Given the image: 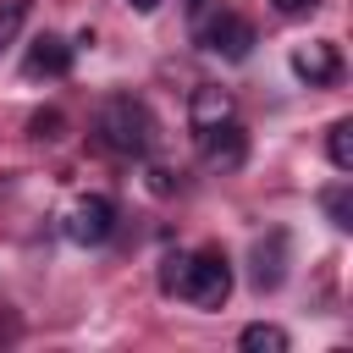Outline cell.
<instances>
[{"label": "cell", "instance_id": "cell-18", "mask_svg": "<svg viewBox=\"0 0 353 353\" xmlns=\"http://www.w3.org/2000/svg\"><path fill=\"white\" fill-rule=\"evenodd\" d=\"M215 6H221V0H188V22H204Z\"/></svg>", "mask_w": 353, "mask_h": 353}, {"label": "cell", "instance_id": "cell-15", "mask_svg": "<svg viewBox=\"0 0 353 353\" xmlns=\"http://www.w3.org/2000/svg\"><path fill=\"white\" fill-rule=\"evenodd\" d=\"M188 259H193V254H165V259H160V292H165V298H176V292H182Z\"/></svg>", "mask_w": 353, "mask_h": 353}, {"label": "cell", "instance_id": "cell-3", "mask_svg": "<svg viewBox=\"0 0 353 353\" xmlns=\"http://www.w3.org/2000/svg\"><path fill=\"white\" fill-rule=\"evenodd\" d=\"M176 298H188V303H199V309H221V303L232 298V265H226V254H221V248L193 254Z\"/></svg>", "mask_w": 353, "mask_h": 353}, {"label": "cell", "instance_id": "cell-5", "mask_svg": "<svg viewBox=\"0 0 353 353\" xmlns=\"http://www.w3.org/2000/svg\"><path fill=\"white\" fill-rule=\"evenodd\" d=\"M292 77L309 83V88L336 83V77H342V55H336V44H331V39H309V44H298V50H292Z\"/></svg>", "mask_w": 353, "mask_h": 353}, {"label": "cell", "instance_id": "cell-2", "mask_svg": "<svg viewBox=\"0 0 353 353\" xmlns=\"http://www.w3.org/2000/svg\"><path fill=\"white\" fill-rule=\"evenodd\" d=\"M193 44L210 50V55H226V61H248V50H254V22L215 6L204 22H193Z\"/></svg>", "mask_w": 353, "mask_h": 353}, {"label": "cell", "instance_id": "cell-10", "mask_svg": "<svg viewBox=\"0 0 353 353\" xmlns=\"http://www.w3.org/2000/svg\"><path fill=\"white\" fill-rule=\"evenodd\" d=\"M237 347H243V353H287V331L270 325V320H254V325H243Z\"/></svg>", "mask_w": 353, "mask_h": 353}, {"label": "cell", "instance_id": "cell-7", "mask_svg": "<svg viewBox=\"0 0 353 353\" xmlns=\"http://www.w3.org/2000/svg\"><path fill=\"white\" fill-rule=\"evenodd\" d=\"M72 50H77V44H66L61 33H39V39L28 44V55H22V72H28V77H66V72H72Z\"/></svg>", "mask_w": 353, "mask_h": 353}, {"label": "cell", "instance_id": "cell-6", "mask_svg": "<svg viewBox=\"0 0 353 353\" xmlns=\"http://www.w3.org/2000/svg\"><path fill=\"white\" fill-rule=\"evenodd\" d=\"M199 143H204V160H210L215 171H237V165L248 160V132L237 127V116L221 121V127H210V132H199Z\"/></svg>", "mask_w": 353, "mask_h": 353}, {"label": "cell", "instance_id": "cell-19", "mask_svg": "<svg viewBox=\"0 0 353 353\" xmlns=\"http://www.w3.org/2000/svg\"><path fill=\"white\" fill-rule=\"evenodd\" d=\"M127 6H132V11H143V17H149V11H160V6H165V0H127Z\"/></svg>", "mask_w": 353, "mask_h": 353}, {"label": "cell", "instance_id": "cell-14", "mask_svg": "<svg viewBox=\"0 0 353 353\" xmlns=\"http://www.w3.org/2000/svg\"><path fill=\"white\" fill-rule=\"evenodd\" d=\"M28 132H33L39 143H55V138H66V116H61V110H33Z\"/></svg>", "mask_w": 353, "mask_h": 353}, {"label": "cell", "instance_id": "cell-13", "mask_svg": "<svg viewBox=\"0 0 353 353\" xmlns=\"http://www.w3.org/2000/svg\"><path fill=\"white\" fill-rule=\"evenodd\" d=\"M28 11H33V0H0V50H6V44H17V33H22Z\"/></svg>", "mask_w": 353, "mask_h": 353}, {"label": "cell", "instance_id": "cell-12", "mask_svg": "<svg viewBox=\"0 0 353 353\" xmlns=\"http://www.w3.org/2000/svg\"><path fill=\"white\" fill-rule=\"evenodd\" d=\"M320 204H325V215H331V226H336V232H347V226H353V188H347V182H331V188L320 193Z\"/></svg>", "mask_w": 353, "mask_h": 353}, {"label": "cell", "instance_id": "cell-17", "mask_svg": "<svg viewBox=\"0 0 353 353\" xmlns=\"http://www.w3.org/2000/svg\"><path fill=\"white\" fill-rule=\"evenodd\" d=\"M314 6H320V0H276L281 17H303V11H314Z\"/></svg>", "mask_w": 353, "mask_h": 353}, {"label": "cell", "instance_id": "cell-8", "mask_svg": "<svg viewBox=\"0 0 353 353\" xmlns=\"http://www.w3.org/2000/svg\"><path fill=\"white\" fill-rule=\"evenodd\" d=\"M232 116H237L232 88H221V83H199V88H193V99H188L193 132H210V127H221V121H232Z\"/></svg>", "mask_w": 353, "mask_h": 353}, {"label": "cell", "instance_id": "cell-9", "mask_svg": "<svg viewBox=\"0 0 353 353\" xmlns=\"http://www.w3.org/2000/svg\"><path fill=\"white\" fill-rule=\"evenodd\" d=\"M254 287L259 292H276L281 287V276H287V232H270V237H259L254 243Z\"/></svg>", "mask_w": 353, "mask_h": 353}, {"label": "cell", "instance_id": "cell-16", "mask_svg": "<svg viewBox=\"0 0 353 353\" xmlns=\"http://www.w3.org/2000/svg\"><path fill=\"white\" fill-rule=\"evenodd\" d=\"M143 182H149V193H160V199H165V193H176V176H171L165 165H149V176H143Z\"/></svg>", "mask_w": 353, "mask_h": 353}, {"label": "cell", "instance_id": "cell-4", "mask_svg": "<svg viewBox=\"0 0 353 353\" xmlns=\"http://www.w3.org/2000/svg\"><path fill=\"white\" fill-rule=\"evenodd\" d=\"M77 248H99L110 232H116V204L105 199V193H88V199H77L72 210H66V226H61Z\"/></svg>", "mask_w": 353, "mask_h": 353}, {"label": "cell", "instance_id": "cell-1", "mask_svg": "<svg viewBox=\"0 0 353 353\" xmlns=\"http://www.w3.org/2000/svg\"><path fill=\"white\" fill-rule=\"evenodd\" d=\"M94 143H99L105 154L138 160V154H149V143H154V121H149V110H143L132 94H116V99H105L99 116H94Z\"/></svg>", "mask_w": 353, "mask_h": 353}, {"label": "cell", "instance_id": "cell-11", "mask_svg": "<svg viewBox=\"0 0 353 353\" xmlns=\"http://www.w3.org/2000/svg\"><path fill=\"white\" fill-rule=\"evenodd\" d=\"M325 154H331L336 171H353V121H347V116L331 121V132H325Z\"/></svg>", "mask_w": 353, "mask_h": 353}]
</instances>
